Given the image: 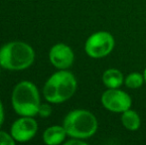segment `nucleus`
I'll use <instances>...</instances> for the list:
<instances>
[{
  "instance_id": "39448f33",
  "label": "nucleus",
  "mask_w": 146,
  "mask_h": 145,
  "mask_svg": "<svg viewBox=\"0 0 146 145\" xmlns=\"http://www.w3.org/2000/svg\"><path fill=\"white\" fill-rule=\"evenodd\" d=\"M115 40L108 31H98L92 34L86 41L85 51L92 59H102L113 51Z\"/></svg>"
},
{
  "instance_id": "f03ea898",
  "label": "nucleus",
  "mask_w": 146,
  "mask_h": 145,
  "mask_svg": "<svg viewBox=\"0 0 146 145\" xmlns=\"http://www.w3.org/2000/svg\"><path fill=\"white\" fill-rule=\"evenodd\" d=\"M34 60V50L25 42L14 41L0 48V66L7 70H25L33 64Z\"/></svg>"
},
{
  "instance_id": "f257e3e1",
  "label": "nucleus",
  "mask_w": 146,
  "mask_h": 145,
  "mask_svg": "<svg viewBox=\"0 0 146 145\" xmlns=\"http://www.w3.org/2000/svg\"><path fill=\"white\" fill-rule=\"evenodd\" d=\"M77 85V79L73 73L66 70H60L46 81L43 95L48 103H62L73 97Z\"/></svg>"
},
{
  "instance_id": "7ed1b4c3",
  "label": "nucleus",
  "mask_w": 146,
  "mask_h": 145,
  "mask_svg": "<svg viewBox=\"0 0 146 145\" xmlns=\"http://www.w3.org/2000/svg\"><path fill=\"white\" fill-rule=\"evenodd\" d=\"M63 126L70 137L86 140L96 134L98 122L92 112L86 109H75L66 115Z\"/></svg>"
},
{
  "instance_id": "20e7f679",
  "label": "nucleus",
  "mask_w": 146,
  "mask_h": 145,
  "mask_svg": "<svg viewBox=\"0 0 146 145\" xmlns=\"http://www.w3.org/2000/svg\"><path fill=\"white\" fill-rule=\"evenodd\" d=\"M12 107L21 116H34L40 107V95L36 85L28 81L17 83L12 91Z\"/></svg>"
},
{
  "instance_id": "9d476101",
  "label": "nucleus",
  "mask_w": 146,
  "mask_h": 145,
  "mask_svg": "<svg viewBox=\"0 0 146 145\" xmlns=\"http://www.w3.org/2000/svg\"><path fill=\"white\" fill-rule=\"evenodd\" d=\"M102 81L108 89H119L124 83V77L118 69L110 68L104 72Z\"/></svg>"
},
{
  "instance_id": "423d86ee",
  "label": "nucleus",
  "mask_w": 146,
  "mask_h": 145,
  "mask_svg": "<svg viewBox=\"0 0 146 145\" xmlns=\"http://www.w3.org/2000/svg\"><path fill=\"white\" fill-rule=\"evenodd\" d=\"M100 101L106 110L115 113H122L130 109L132 105L130 95L119 89H108L104 91L100 97Z\"/></svg>"
},
{
  "instance_id": "9b49d317",
  "label": "nucleus",
  "mask_w": 146,
  "mask_h": 145,
  "mask_svg": "<svg viewBox=\"0 0 146 145\" xmlns=\"http://www.w3.org/2000/svg\"><path fill=\"white\" fill-rule=\"evenodd\" d=\"M120 121L123 127L129 131H136L140 128L141 125V119L139 114L131 109L125 110L121 113Z\"/></svg>"
},
{
  "instance_id": "0eeeda50",
  "label": "nucleus",
  "mask_w": 146,
  "mask_h": 145,
  "mask_svg": "<svg viewBox=\"0 0 146 145\" xmlns=\"http://www.w3.org/2000/svg\"><path fill=\"white\" fill-rule=\"evenodd\" d=\"M38 123L32 116H22L14 121L11 126V135L18 142H26L32 139L37 133Z\"/></svg>"
},
{
  "instance_id": "f8f14e48",
  "label": "nucleus",
  "mask_w": 146,
  "mask_h": 145,
  "mask_svg": "<svg viewBox=\"0 0 146 145\" xmlns=\"http://www.w3.org/2000/svg\"><path fill=\"white\" fill-rule=\"evenodd\" d=\"M145 83L143 73L138 72H132L124 77V85L130 89H137L143 85Z\"/></svg>"
},
{
  "instance_id": "4468645a",
  "label": "nucleus",
  "mask_w": 146,
  "mask_h": 145,
  "mask_svg": "<svg viewBox=\"0 0 146 145\" xmlns=\"http://www.w3.org/2000/svg\"><path fill=\"white\" fill-rule=\"evenodd\" d=\"M52 113V107L51 105H47V103H43V105H40V107H39V111L38 114L42 117H48V116L51 115Z\"/></svg>"
},
{
  "instance_id": "f3484780",
  "label": "nucleus",
  "mask_w": 146,
  "mask_h": 145,
  "mask_svg": "<svg viewBox=\"0 0 146 145\" xmlns=\"http://www.w3.org/2000/svg\"><path fill=\"white\" fill-rule=\"evenodd\" d=\"M143 77H144V81L146 83V68L144 69V71H143Z\"/></svg>"
},
{
  "instance_id": "1a4fd4ad",
  "label": "nucleus",
  "mask_w": 146,
  "mask_h": 145,
  "mask_svg": "<svg viewBox=\"0 0 146 145\" xmlns=\"http://www.w3.org/2000/svg\"><path fill=\"white\" fill-rule=\"evenodd\" d=\"M64 126L53 125L48 127L43 133V141L48 145H58L64 142L67 136Z\"/></svg>"
},
{
  "instance_id": "2eb2a0df",
  "label": "nucleus",
  "mask_w": 146,
  "mask_h": 145,
  "mask_svg": "<svg viewBox=\"0 0 146 145\" xmlns=\"http://www.w3.org/2000/svg\"><path fill=\"white\" fill-rule=\"evenodd\" d=\"M66 145H86L87 142L83 139H80V138H72L71 140H68L67 142H65Z\"/></svg>"
},
{
  "instance_id": "6e6552de",
  "label": "nucleus",
  "mask_w": 146,
  "mask_h": 145,
  "mask_svg": "<svg viewBox=\"0 0 146 145\" xmlns=\"http://www.w3.org/2000/svg\"><path fill=\"white\" fill-rule=\"evenodd\" d=\"M50 62L59 70H67L73 65L75 55L71 47L64 43H58L51 48L49 53Z\"/></svg>"
},
{
  "instance_id": "dca6fc26",
  "label": "nucleus",
  "mask_w": 146,
  "mask_h": 145,
  "mask_svg": "<svg viewBox=\"0 0 146 145\" xmlns=\"http://www.w3.org/2000/svg\"><path fill=\"white\" fill-rule=\"evenodd\" d=\"M3 120H4V110H3L2 103L0 101V127H1L2 123H3Z\"/></svg>"
},
{
  "instance_id": "ddd939ff",
  "label": "nucleus",
  "mask_w": 146,
  "mask_h": 145,
  "mask_svg": "<svg viewBox=\"0 0 146 145\" xmlns=\"http://www.w3.org/2000/svg\"><path fill=\"white\" fill-rule=\"evenodd\" d=\"M15 139L12 137L11 133L8 134L5 131H0V145H14Z\"/></svg>"
},
{
  "instance_id": "a211bd4d",
  "label": "nucleus",
  "mask_w": 146,
  "mask_h": 145,
  "mask_svg": "<svg viewBox=\"0 0 146 145\" xmlns=\"http://www.w3.org/2000/svg\"><path fill=\"white\" fill-rule=\"evenodd\" d=\"M0 67H1V66H0Z\"/></svg>"
}]
</instances>
